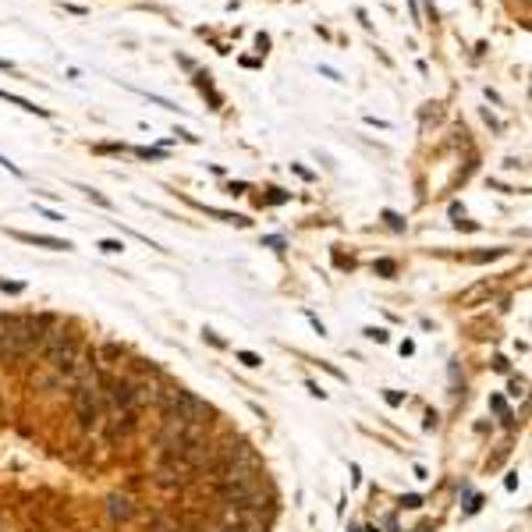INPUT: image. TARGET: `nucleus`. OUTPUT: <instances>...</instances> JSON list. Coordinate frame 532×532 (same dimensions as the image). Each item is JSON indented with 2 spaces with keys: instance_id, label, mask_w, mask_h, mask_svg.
<instances>
[{
  "instance_id": "f8f14e48",
  "label": "nucleus",
  "mask_w": 532,
  "mask_h": 532,
  "mask_svg": "<svg viewBox=\"0 0 532 532\" xmlns=\"http://www.w3.org/2000/svg\"><path fill=\"white\" fill-rule=\"evenodd\" d=\"M142 160H160V156H164V153H160V149H135Z\"/></svg>"
},
{
  "instance_id": "2eb2a0df",
  "label": "nucleus",
  "mask_w": 532,
  "mask_h": 532,
  "mask_svg": "<svg viewBox=\"0 0 532 532\" xmlns=\"http://www.w3.org/2000/svg\"><path fill=\"white\" fill-rule=\"evenodd\" d=\"M0 288L4 291H22V284H8V281H0Z\"/></svg>"
},
{
  "instance_id": "9d476101",
  "label": "nucleus",
  "mask_w": 532,
  "mask_h": 532,
  "mask_svg": "<svg viewBox=\"0 0 532 532\" xmlns=\"http://www.w3.org/2000/svg\"><path fill=\"white\" fill-rule=\"evenodd\" d=\"M377 270H380L384 277H391V274H394V262H391V259H380V262H377Z\"/></svg>"
},
{
  "instance_id": "0eeeda50",
  "label": "nucleus",
  "mask_w": 532,
  "mask_h": 532,
  "mask_svg": "<svg viewBox=\"0 0 532 532\" xmlns=\"http://www.w3.org/2000/svg\"><path fill=\"white\" fill-rule=\"evenodd\" d=\"M106 514H111L114 522H128L135 514V504L125 497V493H114L111 500H106Z\"/></svg>"
},
{
  "instance_id": "1a4fd4ad",
  "label": "nucleus",
  "mask_w": 532,
  "mask_h": 532,
  "mask_svg": "<svg viewBox=\"0 0 532 532\" xmlns=\"http://www.w3.org/2000/svg\"><path fill=\"white\" fill-rule=\"evenodd\" d=\"M238 362H241V365H248V369L262 365V358H259V355H252V351H238Z\"/></svg>"
},
{
  "instance_id": "dca6fc26",
  "label": "nucleus",
  "mask_w": 532,
  "mask_h": 532,
  "mask_svg": "<svg viewBox=\"0 0 532 532\" xmlns=\"http://www.w3.org/2000/svg\"><path fill=\"white\" fill-rule=\"evenodd\" d=\"M0 71H15V64H11V61H0Z\"/></svg>"
},
{
  "instance_id": "f257e3e1",
  "label": "nucleus",
  "mask_w": 532,
  "mask_h": 532,
  "mask_svg": "<svg viewBox=\"0 0 532 532\" xmlns=\"http://www.w3.org/2000/svg\"><path fill=\"white\" fill-rule=\"evenodd\" d=\"M96 387H99V401L106 412H139L132 377H103Z\"/></svg>"
},
{
  "instance_id": "423d86ee",
  "label": "nucleus",
  "mask_w": 532,
  "mask_h": 532,
  "mask_svg": "<svg viewBox=\"0 0 532 532\" xmlns=\"http://www.w3.org/2000/svg\"><path fill=\"white\" fill-rule=\"evenodd\" d=\"M18 241H25V245H43V248H57V252H68L71 248V241H61V238H50V234H25V231H11Z\"/></svg>"
},
{
  "instance_id": "4468645a",
  "label": "nucleus",
  "mask_w": 532,
  "mask_h": 532,
  "mask_svg": "<svg viewBox=\"0 0 532 532\" xmlns=\"http://www.w3.org/2000/svg\"><path fill=\"white\" fill-rule=\"evenodd\" d=\"M401 504H405V507H419V504H422V497H415V493H412V497H405Z\"/></svg>"
},
{
  "instance_id": "39448f33",
  "label": "nucleus",
  "mask_w": 532,
  "mask_h": 532,
  "mask_svg": "<svg viewBox=\"0 0 532 532\" xmlns=\"http://www.w3.org/2000/svg\"><path fill=\"white\" fill-rule=\"evenodd\" d=\"M99 426H103V437L111 444H118L139 430V412H106V419Z\"/></svg>"
},
{
  "instance_id": "ddd939ff",
  "label": "nucleus",
  "mask_w": 532,
  "mask_h": 532,
  "mask_svg": "<svg viewBox=\"0 0 532 532\" xmlns=\"http://www.w3.org/2000/svg\"><path fill=\"white\" fill-rule=\"evenodd\" d=\"M387 220H391V227H398V231H401V227H405V220H401V217H398V213H387Z\"/></svg>"
},
{
  "instance_id": "6e6552de",
  "label": "nucleus",
  "mask_w": 532,
  "mask_h": 532,
  "mask_svg": "<svg viewBox=\"0 0 532 532\" xmlns=\"http://www.w3.org/2000/svg\"><path fill=\"white\" fill-rule=\"evenodd\" d=\"M0 99H8V103L22 106V111H29V114H39V118L50 114V111H43V106H36V103H29V99H22V96H15V92H4V89H0Z\"/></svg>"
},
{
  "instance_id": "f03ea898",
  "label": "nucleus",
  "mask_w": 532,
  "mask_h": 532,
  "mask_svg": "<svg viewBox=\"0 0 532 532\" xmlns=\"http://www.w3.org/2000/svg\"><path fill=\"white\" fill-rule=\"evenodd\" d=\"M96 384H78L75 387V419H78V426L85 433H92L103 422V401H99V387Z\"/></svg>"
},
{
  "instance_id": "9b49d317",
  "label": "nucleus",
  "mask_w": 532,
  "mask_h": 532,
  "mask_svg": "<svg viewBox=\"0 0 532 532\" xmlns=\"http://www.w3.org/2000/svg\"><path fill=\"white\" fill-rule=\"evenodd\" d=\"M96 248H103V252H121L125 245H121V241H99Z\"/></svg>"
},
{
  "instance_id": "f3484780",
  "label": "nucleus",
  "mask_w": 532,
  "mask_h": 532,
  "mask_svg": "<svg viewBox=\"0 0 532 532\" xmlns=\"http://www.w3.org/2000/svg\"><path fill=\"white\" fill-rule=\"evenodd\" d=\"M0 408H4V398H0Z\"/></svg>"
},
{
  "instance_id": "20e7f679",
  "label": "nucleus",
  "mask_w": 532,
  "mask_h": 532,
  "mask_svg": "<svg viewBox=\"0 0 532 532\" xmlns=\"http://www.w3.org/2000/svg\"><path fill=\"white\" fill-rule=\"evenodd\" d=\"M199 472L188 465V461H181V458H164V465L156 468V486L160 490H181L185 483H192Z\"/></svg>"
},
{
  "instance_id": "7ed1b4c3",
  "label": "nucleus",
  "mask_w": 532,
  "mask_h": 532,
  "mask_svg": "<svg viewBox=\"0 0 532 532\" xmlns=\"http://www.w3.org/2000/svg\"><path fill=\"white\" fill-rule=\"evenodd\" d=\"M39 351H43L46 365H61V362H68V358L78 355V337L68 334V330H61V327H53V330L46 334V341H43Z\"/></svg>"
}]
</instances>
